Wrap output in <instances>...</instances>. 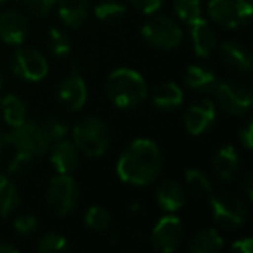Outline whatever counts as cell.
Listing matches in <instances>:
<instances>
[{
    "mask_svg": "<svg viewBox=\"0 0 253 253\" xmlns=\"http://www.w3.org/2000/svg\"><path fill=\"white\" fill-rule=\"evenodd\" d=\"M162 169V149L155 141L144 137L132 141L116 162V173L120 180L135 187H146L156 182Z\"/></svg>",
    "mask_w": 253,
    "mask_h": 253,
    "instance_id": "cell-1",
    "label": "cell"
},
{
    "mask_svg": "<svg viewBox=\"0 0 253 253\" xmlns=\"http://www.w3.org/2000/svg\"><path fill=\"white\" fill-rule=\"evenodd\" d=\"M106 97L120 109H134L148 99L149 88L144 77L132 68H116L104 84Z\"/></svg>",
    "mask_w": 253,
    "mask_h": 253,
    "instance_id": "cell-2",
    "label": "cell"
},
{
    "mask_svg": "<svg viewBox=\"0 0 253 253\" xmlns=\"http://www.w3.org/2000/svg\"><path fill=\"white\" fill-rule=\"evenodd\" d=\"M73 142L82 155L99 158L104 156L111 146V130L108 123L99 116H82L73 126Z\"/></svg>",
    "mask_w": 253,
    "mask_h": 253,
    "instance_id": "cell-3",
    "label": "cell"
},
{
    "mask_svg": "<svg viewBox=\"0 0 253 253\" xmlns=\"http://www.w3.org/2000/svg\"><path fill=\"white\" fill-rule=\"evenodd\" d=\"M7 146L14 149V153L28 156L30 160H39L49 153L50 141L47 139L39 120H26L12 130L5 134Z\"/></svg>",
    "mask_w": 253,
    "mask_h": 253,
    "instance_id": "cell-4",
    "label": "cell"
},
{
    "mask_svg": "<svg viewBox=\"0 0 253 253\" xmlns=\"http://www.w3.org/2000/svg\"><path fill=\"white\" fill-rule=\"evenodd\" d=\"M141 35L153 49L173 50L182 43L184 33L173 18L165 14H155L142 25Z\"/></svg>",
    "mask_w": 253,
    "mask_h": 253,
    "instance_id": "cell-5",
    "label": "cell"
},
{
    "mask_svg": "<svg viewBox=\"0 0 253 253\" xmlns=\"http://www.w3.org/2000/svg\"><path fill=\"white\" fill-rule=\"evenodd\" d=\"M208 200H210L211 218L217 225L227 229V231H234V229L245 225L246 218H248V208L239 196L231 193H222L211 194Z\"/></svg>",
    "mask_w": 253,
    "mask_h": 253,
    "instance_id": "cell-6",
    "label": "cell"
},
{
    "mask_svg": "<svg viewBox=\"0 0 253 253\" xmlns=\"http://www.w3.org/2000/svg\"><path fill=\"white\" fill-rule=\"evenodd\" d=\"M211 92L215 95V106L229 116L246 115L253 104V95L248 85L234 80L217 82Z\"/></svg>",
    "mask_w": 253,
    "mask_h": 253,
    "instance_id": "cell-7",
    "label": "cell"
},
{
    "mask_svg": "<svg viewBox=\"0 0 253 253\" xmlns=\"http://www.w3.org/2000/svg\"><path fill=\"white\" fill-rule=\"evenodd\" d=\"M78 186L71 173H57L52 177L45 191L47 207L59 217H66L78 205Z\"/></svg>",
    "mask_w": 253,
    "mask_h": 253,
    "instance_id": "cell-8",
    "label": "cell"
},
{
    "mask_svg": "<svg viewBox=\"0 0 253 253\" xmlns=\"http://www.w3.org/2000/svg\"><path fill=\"white\" fill-rule=\"evenodd\" d=\"M207 12L217 25L229 30L245 26L252 18L250 0H208Z\"/></svg>",
    "mask_w": 253,
    "mask_h": 253,
    "instance_id": "cell-9",
    "label": "cell"
},
{
    "mask_svg": "<svg viewBox=\"0 0 253 253\" xmlns=\"http://www.w3.org/2000/svg\"><path fill=\"white\" fill-rule=\"evenodd\" d=\"M12 73L25 82H42L49 75V61L33 47H19L12 56Z\"/></svg>",
    "mask_w": 253,
    "mask_h": 253,
    "instance_id": "cell-10",
    "label": "cell"
},
{
    "mask_svg": "<svg viewBox=\"0 0 253 253\" xmlns=\"http://www.w3.org/2000/svg\"><path fill=\"white\" fill-rule=\"evenodd\" d=\"M184 239V225L179 217L169 213L162 217L151 231V246L156 252L172 253Z\"/></svg>",
    "mask_w": 253,
    "mask_h": 253,
    "instance_id": "cell-11",
    "label": "cell"
},
{
    "mask_svg": "<svg viewBox=\"0 0 253 253\" xmlns=\"http://www.w3.org/2000/svg\"><path fill=\"white\" fill-rule=\"evenodd\" d=\"M215 122H217V106L210 99L194 102L184 113V128L193 137L208 132L215 125Z\"/></svg>",
    "mask_w": 253,
    "mask_h": 253,
    "instance_id": "cell-12",
    "label": "cell"
},
{
    "mask_svg": "<svg viewBox=\"0 0 253 253\" xmlns=\"http://www.w3.org/2000/svg\"><path fill=\"white\" fill-rule=\"evenodd\" d=\"M57 102L63 106L66 111H80L88 99V88L85 80L77 73H70L68 77H64L57 85Z\"/></svg>",
    "mask_w": 253,
    "mask_h": 253,
    "instance_id": "cell-13",
    "label": "cell"
},
{
    "mask_svg": "<svg viewBox=\"0 0 253 253\" xmlns=\"http://www.w3.org/2000/svg\"><path fill=\"white\" fill-rule=\"evenodd\" d=\"M28 18L18 9H5L0 12V40L9 45H23L28 39Z\"/></svg>",
    "mask_w": 253,
    "mask_h": 253,
    "instance_id": "cell-14",
    "label": "cell"
},
{
    "mask_svg": "<svg viewBox=\"0 0 253 253\" xmlns=\"http://www.w3.org/2000/svg\"><path fill=\"white\" fill-rule=\"evenodd\" d=\"M211 170H213L215 177L220 179L222 182H231L238 177L239 170H241V158L234 146H222L213 153Z\"/></svg>",
    "mask_w": 253,
    "mask_h": 253,
    "instance_id": "cell-15",
    "label": "cell"
},
{
    "mask_svg": "<svg viewBox=\"0 0 253 253\" xmlns=\"http://www.w3.org/2000/svg\"><path fill=\"white\" fill-rule=\"evenodd\" d=\"M50 163L57 173H73L80 163V151L75 146L73 141H68L66 137L50 144Z\"/></svg>",
    "mask_w": 253,
    "mask_h": 253,
    "instance_id": "cell-16",
    "label": "cell"
},
{
    "mask_svg": "<svg viewBox=\"0 0 253 253\" xmlns=\"http://www.w3.org/2000/svg\"><path fill=\"white\" fill-rule=\"evenodd\" d=\"M218 56H220L224 66H227L234 73L250 75L252 71V54L243 43L232 42V40L222 42L218 45Z\"/></svg>",
    "mask_w": 253,
    "mask_h": 253,
    "instance_id": "cell-17",
    "label": "cell"
},
{
    "mask_svg": "<svg viewBox=\"0 0 253 253\" xmlns=\"http://www.w3.org/2000/svg\"><path fill=\"white\" fill-rule=\"evenodd\" d=\"M191 28V43H193V52L198 57H208L217 49V35L211 25L205 18H198L189 23Z\"/></svg>",
    "mask_w": 253,
    "mask_h": 253,
    "instance_id": "cell-18",
    "label": "cell"
},
{
    "mask_svg": "<svg viewBox=\"0 0 253 253\" xmlns=\"http://www.w3.org/2000/svg\"><path fill=\"white\" fill-rule=\"evenodd\" d=\"M156 203L167 213L180 210L186 203V189L177 180H163L156 187Z\"/></svg>",
    "mask_w": 253,
    "mask_h": 253,
    "instance_id": "cell-19",
    "label": "cell"
},
{
    "mask_svg": "<svg viewBox=\"0 0 253 253\" xmlns=\"http://www.w3.org/2000/svg\"><path fill=\"white\" fill-rule=\"evenodd\" d=\"M56 5L61 21L68 28H80L90 12V0H59Z\"/></svg>",
    "mask_w": 253,
    "mask_h": 253,
    "instance_id": "cell-20",
    "label": "cell"
},
{
    "mask_svg": "<svg viewBox=\"0 0 253 253\" xmlns=\"http://www.w3.org/2000/svg\"><path fill=\"white\" fill-rule=\"evenodd\" d=\"M151 101L156 108L163 111L177 109L184 102V90L175 82H162L153 90Z\"/></svg>",
    "mask_w": 253,
    "mask_h": 253,
    "instance_id": "cell-21",
    "label": "cell"
},
{
    "mask_svg": "<svg viewBox=\"0 0 253 253\" xmlns=\"http://www.w3.org/2000/svg\"><path fill=\"white\" fill-rule=\"evenodd\" d=\"M217 82L218 80L215 77V71L203 66V64H191V66H187L186 73H184L186 87L196 92H211L215 85H217Z\"/></svg>",
    "mask_w": 253,
    "mask_h": 253,
    "instance_id": "cell-22",
    "label": "cell"
},
{
    "mask_svg": "<svg viewBox=\"0 0 253 253\" xmlns=\"http://www.w3.org/2000/svg\"><path fill=\"white\" fill-rule=\"evenodd\" d=\"M0 113L9 126H18L28 120V108L25 101L16 94H5L0 99Z\"/></svg>",
    "mask_w": 253,
    "mask_h": 253,
    "instance_id": "cell-23",
    "label": "cell"
},
{
    "mask_svg": "<svg viewBox=\"0 0 253 253\" xmlns=\"http://www.w3.org/2000/svg\"><path fill=\"white\" fill-rule=\"evenodd\" d=\"M224 248V238L217 229H200L189 239V250L193 253H218Z\"/></svg>",
    "mask_w": 253,
    "mask_h": 253,
    "instance_id": "cell-24",
    "label": "cell"
},
{
    "mask_svg": "<svg viewBox=\"0 0 253 253\" xmlns=\"http://www.w3.org/2000/svg\"><path fill=\"white\" fill-rule=\"evenodd\" d=\"M184 180H186V187L189 189V193L200 200H208L213 194V186L210 179L200 169H187L184 173Z\"/></svg>",
    "mask_w": 253,
    "mask_h": 253,
    "instance_id": "cell-25",
    "label": "cell"
},
{
    "mask_svg": "<svg viewBox=\"0 0 253 253\" xmlns=\"http://www.w3.org/2000/svg\"><path fill=\"white\" fill-rule=\"evenodd\" d=\"M19 191L7 175H0V218H5L18 208Z\"/></svg>",
    "mask_w": 253,
    "mask_h": 253,
    "instance_id": "cell-26",
    "label": "cell"
},
{
    "mask_svg": "<svg viewBox=\"0 0 253 253\" xmlns=\"http://www.w3.org/2000/svg\"><path fill=\"white\" fill-rule=\"evenodd\" d=\"M95 18L101 23H106V25H116L120 23L126 14V7L118 2V0H104L101 4L95 5L94 9Z\"/></svg>",
    "mask_w": 253,
    "mask_h": 253,
    "instance_id": "cell-27",
    "label": "cell"
},
{
    "mask_svg": "<svg viewBox=\"0 0 253 253\" xmlns=\"http://www.w3.org/2000/svg\"><path fill=\"white\" fill-rule=\"evenodd\" d=\"M85 225H87L90 231L95 232H104L109 229L111 225V211L108 210L106 207H101V205H92L84 215Z\"/></svg>",
    "mask_w": 253,
    "mask_h": 253,
    "instance_id": "cell-28",
    "label": "cell"
},
{
    "mask_svg": "<svg viewBox=\"0 0 253 253\" xmlns=\"http://www.w3.org/2000/svg\"><path fill=\"white\" fill-rule=\"evenodd\" d=\"M47 47L54 57H68L71 52V40L68 33L52 26L49 30V35H47Z\"/></svg>",
    "mask_w": 253,
    "mask_h": 253,
    "instance_id": "cell-29",
    "label": "cell"
},
{
    "mask_svg": "<svg viewBox=\"0 0 253 253\" xmlns=\"http://www.w3.org/2000/svg\"><path fill=\"white\" fill-rule=\"evenodd\" d=\"M68 250V239L59 232H47L37 241V252L40 253H61Z\"/></svg>",
    "mask_w": 253,
    "mask_h": 253,
    "instance_id": "cell-30",
    "label": "cell"
},
{
    "mask_svg": "<svg viewBox=\"0 0 253 253\" xmlns=\"http://www.w3.org/2000/svg\"><path fill=\"white\" fill-rule=\"evenodd\" d=\"M40 125H42L43 132H45L50 144L64 139L68 135V130H70V128H68V123L64 122L63 118H59V116H47L45 120L40 122Z\"/></svg>",
    "mask_w": 253,
    "mask_h": 253,
    "instance_id": "cell-31",
    "label": "cell"
},
{
    "mask_svg": "<svg viewBox=\"0 0 253 253\" xmlns=\"http://www.w3.org/2000/svg\"><path fill=\"white\" fill-rule=\"evenodd\" d=\"M172 2L175 14L187 25L201 18V0H172Z\"/></svg>",
    "mask_w": 253,
    "mask_h": 253,
    "instance_id": "cell-32",
    "label": "cell"
},
{
    "mask_svg": "<svg viewBox=\"0 0 253 253\" xmlns=\"http://www.w3.org/2000/svg\"><path fill=\"white\" fill-rule=\"evenodd\" d=\"M26 11L35 18H42V16L49 14L54 7H56L57 0H21Z\"/></svg>",
    "mask_w": 253,
    "mask_h": 253,
    "instance_id": "cell-33",
    "label": "cell"
},
{
    "mask_svg": "<svg viewBox=\"0 0 253 253\" xmlns=\"http://www.w3.org/2000/svg\"><path fill=\"white\" fill-rule=\"evenodd\" d=\"M14 231L19 236H33L39 231V220L35 215L23 213L14 220Z\"/></svg>",
    "mask_w": 253,
    "mask_h": 253,
    "instance_id": "cell-34",
    "label": "cell"
},
{
    "mask_svg": "<svg viewBox=\"0 0 253 253\" xmlns=\"http://www.w3.org/2000/svg\"><path fill=\"white\" fill-rule=\"evenodd\" d=\"M33 160H30L28 156H23V155H18L16 153L14 158L11 160V163H9V175L12 177H21L25 175L26 172H28V169L32 167Z\"/></svg>",
    "mask_w": 253,
    "mask_h": 253,
    "instance_id": "cell-35",
    "label": "cell"
},
{
    "mask_svg": "<svg viewBox=\"0 0 253 253\" xmlns=\"http://www.w3.org/2000/svg\"><path fill=\"white\" fill-rule=\"evenodd\" d=\"M128 2L135 11L142 12V14H155L165 0H128Z\"/></svg>",
    "mask_w": 253,
    "mask_h": 253,
    "instance_id": "cell-36",
    "label": "cell"
},
{
    "mask_svg": "<svg viewBox=\"0 0 253 253\" xmlns=\"http://www.w3.org/2000/svg\"><path fill=\"white\" fill-rule=\"evenodd\" d=\"M238 137H239V142L243 144V148L252 149V146H253V122L252 120H248V122L239 128Z\"/></svg>",
    "mask_w": 253,
    "mask_h": 253,
    "instance_id": "cell-37",
    "label": "cell"
},
{
    "mask_svg": "<svg viewBox=\"0 0 253 253\" xmlns=\"http://www.w3.org/2000/svg\"><path fill=\"white\" fill-rule=\"evenodd\" d=\"M239 187H241L243 194L246 200H253V175L250 172H246L239 180Z\"/></svg>",
    "mask_w": 253,
    "mask_h": 253,
    "instance_id": "cell-38",
    "label": "cell"
},
{
    "mask_svg": "<svg viewBox=\"0 0 253 253\" xmlns=\"http://www.w3.org/2000/svg\"><path fill=\"white\" fill-rule=\"evenodd\" d=\"M252 248H253V241H252V238H248V236L238 239V241L232 245V250L238 253H252Z\"/></svg>",
    "mask_w": 253,
    "mask_h": 253,
    "instance_id": "cell-39",
    "label": "cell"
},
{
    "mask_svg": "<svg viewBox=\"0 0 253 253\" xmlns=\"http://www.w3.org/2000/svg\"><path fill=\"white\" fill-rule=\"evenodd\" d=\"M16 252H18V246L12 245L11 241L0 239V253H16Z\"/></svg>",
    "mask_w": 253,
    "mask_h": 253,
    "instance_id": "cell-40",
    "label": "cell"
},
{
    "mask_svg": "<svg viewBox=\"0 0 253 253\" xmlns=\"http://www.w3.org/2000/svg\"><path fill=\"white\" fill-rule=\"evenodd\" d=\"M5 148H7V141H5V134L0 132V160H2V155H4Z\"/></svg>",
    "mask_w": 253,
    "mask_h": 253,
    "instance_id": "cell-41",
    "label": "cell"
},
{
    "mask_svg": "<svg viewBox=\"0 0 253 253\" xmlns=\"http://www.w3.org/2000/svg\"><path fill=\"white\" fill-rule=\"evenodd\" d=\"M5 84H7V77H5L4 70H0V92H2V88L5 87Z\"/></svg>",
    "mask_w": 253,
    "mask_h": 253,
    "instance_id": "cell-42",
    "label": "cell"
},
{
    "mask_svg": "<svg viewBox=\"0 0 253 253\" xmlns=\"http://www.w3.org/2000/svg\"><path fill=\"white\" fill-rule=\"evenodd\" d=\"M2 2H4V0H0V4H2Z\"/></svg>",
    "mask_w": 253,
    "mask_h": 253,
    "instance_id": "cell-43",
    "label": "cell"
},
{
    "mask_svg": "<svg viewBox=\"0 0 253 253\" xmlns=\"http://www.w3.org/2000/svg\"><path fill=\"white\" fill-rule=\"evenodd\" d=\"M19 2H21V0H19Z\"/></svg>",
    "mask_w": 253,
    "mask_h": 253,
    "instance_id": "cell-44",
    "label": "cell"
}]
</instances>
